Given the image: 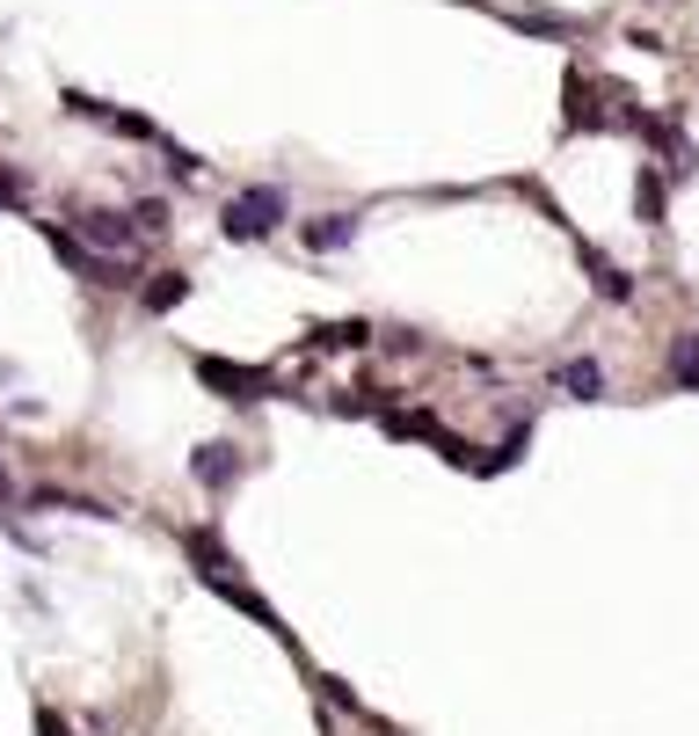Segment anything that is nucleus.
Wrapping results in <instances>:
<instances>
[{
    "mask_svg": "<svg viewBox=\"0 0 699 736\" xmlns=\"http://www.w3.org/2000/svg\"><path fill=\"white\" fill-rule=\"evenodd\" d=\"M634 219H641V227H664V168H656V160L634 176Z\"/></svg>",
    "mask_w": 699,
    "mask_h": 736,
    "instance_id": "obj_14",
    "label": "nucleus"
},
{
    "mask_svg": "<svg viewBox=\"0 0 699 736\" xmlns=\"http://www.w3.org/2000/svg\"><path fill=\"white\" fill-rule=\"evenodd\" d=\"M22 504H30V510H81V518H117L103 496H73V489H30Z\"/></svg>",
    "mask_w": 699,
    "mask_h": 736,
    "instance_id": "obj_13",
    "label": "nucleus"
},
{
    "mask_svg": "<svg viewBox=\"0 0 699 736\" xmlns=\"http://www.w3.org/2000/svg\"><path fill=\"white\" fill-rule=\"evenodd\" d=\"M132 219H139L146 241H154V234H168V197H139V205H132Z\"/></svg>",
    "mask_w": 699,
    "mask_h": 736,
    "instance_id": "obj_17",
    "label": "nucleus"
},
{
    "mask_svg": "<svg viewBox=\"0 0 699 736\" xmlns=\"http://www.w3.org/2000/svg\"><path fill=\"white\" fill-rule=\"evenodd\" d=\"M664 372H670V386H692V394H699V335H670Z\"/></svg>",
    "mask_w": 699,
    "mask_h": 736,
    "instance_id": "obj_15",
    "label": "nucleus"
},
{
    "mask_svg": "<svg viewBox=\"0 0 699 736\" xmlns=\"http://www.w3.org/2000/svg\"><path fill=\"white\" fill-rule=\"evenodd\" d=\"M190 474H197V489L227 496L233 481L248 474V453H241V445H227V438H211V445H197V453H190Z\"/></svg>",
    "mask_w": 699,
    "mask_h": 736,
    "instance_id": "obj_6",
    "label": "nucleus"
},
{
    "mask_svg": "<svg viewBox=\"0 0 699 736\" xmlns=\"http://www.w3.org/2000/svg\"><path fill=\"white\" fill-rule=\"evenodd\" d=\"M73 234H81L87 248H103V256H139V219L132 211H109V205H87V211H73Z\"/></svg>",
    "mask_w": 699,
    "mask_h": 736,
    "instance_id": "obj_3",
    "label": "nucleus"
},
{
    "mask_svg": "<svg viewBox=\"0 0 699 736\" xmlns=\"http://www.w3.org/2000/svg\"><path fill=\"white\" fill-rule=\"evenodd\" d=\"M15 504H22V496H15V474L0 467V510H15Z\"/></svg>",
    "mask_w": 699,
    "mask_h": 736,
    "instance_id": "obj_20",
    "label": "nucleus"
},
{
    "mask_svg": "<svg viewBox=\"0 0 699 736\" xmlns=\"http://www.w3.org/2000/svg\"><path fill=\"white\" fill-rule=\"evenodd\" d=\"M44 736H73V729H66V722H59V715H44Z\"/></svg>",
    "mask_w": 699,
    "mask_h": 736,
    "instance_id": "obj_21",
    "label": "nucleus"
},
{
    "mask_svg": "<svg viewBox=\"0 0 699 736\" xmlns=\"http://www.w3.org/2000/svg\"><path fill=\"white\" fill-rule=\"evenodd\" d=\"M467 8L503 15V22H518V30H532V37H554V44H568V37L583 30L576 15H554V8H532V0H467Z\"/></svg>",
    "mask_w": 699,
    "mask_h": 736,
    "instance_id": "obj_5",
    "label": "nucleus"
},
{
    "mask_svg": "<svg viewBox=\"0 0 699 736\" xmlns=\"http://www.w3.org/2000/svg\"><path fill=\"white\" fill-rule=\"evenodd\" d=\"M182 547H190V561H197V577H205V583H211V591L227 598V605H241V613H248V620H262V628L278 634V642H292V628H284V620H278V613H270V598H262V591H248V583H241V561H233V554H227V547L211 540V532H182Z\"/></svg>",
    "mask_w": 699,
    "mask_h": 736,
    "instance_id": "obj_1",
    "label": "nucleus"
},
{
    "mask_svg": "<svg viewBox=\"0 0 699 736\" xmlns=\"http://www.w3.org/2000/svg\"><path fill=\"white\" fill-rule=\"evenodd\" d=\"M321 693H328V701H335V707H343V715H365V701H357V693H349V685H343V678H321Z\"/></svg>",
    "mask_w": 699,
    "mask_h": 736,
    "instance_id": "obj_19",
    "label": "nucleus"
},
{
    "mask_svg": "<svg viewBox=\"0 0 699 736\" xmlns=\"http://www.w3.org/2000/svg\"><path fill=\"white\" fill-rule=\"evenodd\" d=\"M576 256H583V270H591V292H597V299H612V307H627V299H634V278H627V270L612 263L597 241H576Z\"/></svg>",
    "mask_w": 699,
    "mask_h": 736,
    "instance_id": "obj_8",
    "label": "nucleus"
},
{
    "mask_svg": "<svg viewBox=\"0 0 699 736\" xmlns=\"http://www.w3.org/2000/svg\"><path fill=\"white\" fill-rule=\"evenodd\" d=\"M182 299H190V278H182V270H154V284H139V307H146V314H175Z\"/></svg>",
    "mask_w": 699,
    "mask_h": 736,
    "instance_id": "obj_12",
    "label": "nucleus"
},
{
    "mask_svg": "<svg viewBox=\"0 0 699 736\" xmlns=\"http://www.w3.org/2000/svg\"><path fill=\"white\" fill-rule=\"evenodd\" d=\"M372 335H379L372 321H321V329L306 335V351H365Z\"/></svg>",
    "mask_w": 699,
    "mask_h": 736,
    "instance_id": "obj_11",
    "label": "nucleus"
},
{
    "mask_svg": "<svg viewBox=\"0 0 699 736\" xmlns=\"http://www.w3.org/2000/svg\"><path fill=\"white\" fill-rule=\"evenodd\" d=\"M561 124L568 132H612V110L591 103V73L568 66V81H561Z\"/></svg>",
    "mask_w": 699,
    "mask_h": 736,
    "instance_id": "obj_7",
    "label": "nucleus"
},
{
    "mask_svg": "<svg viewBox=\"0 0 699 736\" xmlns=\"http://www.w3.org/2000/svg\"><path fill=\"white\" fill-rule=\"evenodd\" d=\"M357 234H365V219H357V211H328V219H306V227H299V241L314 248V256H335V248H349Z\"/></svg>",
    "mask_w": 699,
    "mask_h": 736,
    "instance_id": "obj_9",
    "label": "nucleus"
},
{
    "mask_svg": "<svg viewBox=\"0 0 699 736\" xmlns=\"http://www.w3.org/2000/svg\"><path fill=\"white\" fill-rule=\"evenodd\" d=\"M524 445H532V423H518V431H510V438L495 445L489 459H481V474H495V467H518V459H524Z\"/></svg>",
    "mask_w": 699,
    "mask_h": 736,
    "instance_id": "obj_16",
    "label": "nucleus"
},
{
    "mask_svg": "<svg viewBox=\"0 0 699 736\" xmlns=\"http://www.w3.org/2000/svg\"><path fill=\"white\" fill-rule=\"evenodd\" d=\"M554 386L568 394V402H605V365H597V357H561Z\"/></svg>",
    "mask_w": 699,
    "mask_h": 736,
    "instance_id": "obj_10",
    "label": "nucleus"
},
{
    "mask_svg": "<svg viewBox=\"0 0 699 736\" xmlns=\"http://www.w3.org/2000/svg\"><path fill=\"white\" fill-rule=\"evenodd\" d=\"M284 190L278 183H255V190H241V197H227V211H219V234H227V241H270V234L284 227Z\"/></svg>",
    "mask_w": 699,
    "mask_h": 736,
    "instance_id": "obj_2",
    "label": "nucleus"
},
{
    "mask_svg": "<svg viewBox=\"0 0 699 736\" xmlns=\"http://www.w3.org/2000/svg\"><path fill=\"white\" fill-rule=\"evenodd\" d=\"M197 380H205L219 402H270V394H278V380H270V372L233 365V357H205V351H197Z\"/></svg>",
    "mask_w": 699,
    "mask_h": 736,
    "instance_id": "obj_4",
    "label": "nucleus"
},
{
    "mask_svg": "<svg viewBox=\"0 0 699 736\" xmlns=\"http://www.w3.org/2000/svg\"><path fill=\"white\" fill-rule=\"evenodd\" d=\"M0 205H8V211H22V205H30V183H22L15 168H0Z\"/></svg>",
    "mask_w": 699,
    "mask_h": 736,
    "instance_id": "obj_18",
    "label": "nucleus"
}]
</instances>
